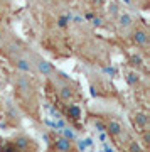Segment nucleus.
Segmentation results:
<instances>
[{
    "label": "nucleus",
    "instance_id": "ddd939ff",
    "mask_svg": "<svg viewBox=\"0 0 150 152\" xmlns=\"http://www.w3.org/2000/svg\"><path fill=\"white\" fill-rule=\"evenodd\" d=\"M127 81H128L130 85H135V83H138V76L135 75V73H128V76H127Z\"/></svg>",
    "mask_w": 150,
    "mask_h": 152
},
{
    "label": "nucleus",
    "instance_id": "f03ea898",
    "mask_svg": "<svg viewBox=\"0 0 150 152\" xmlns=\"http://www.w3.org/2000/svg\"><path fill=\"white\" fill-rule=\"evenodd\" d=\"M135 24H137V19L127 10H120L117 19H115L117 32H118V36H122V37H128L130 32H132V29L135 27Z\"/></svg>",
    "mask_w": 150,
    "mask_h": 152
},
{
    "label": "nucleus",
    "instance_id": "39448f33",
    "mask_svg": "<svg viewBox=\"0 0 150 152\" xmlns=\"http://www.w3.org/2000/svg\"><path fill=\"white\" fill-rule=\"evenodd\" d=\"M52 147L56 149V152H73V140L64 139V137L61 135L58 139H54Z\"/></svg>",
    "mask_w": 150,
    "mask_h": 152
},
{
    "label": "nucleus",
    "instance_id": "9b49d317",
    "mask_svg": "<svg viewBox=\"0 0 150 152\" xmlns=\"http://www.w3.org/2000/svg\"><path fill=\"white\" fill-rule=\"evenodd\" d=\"M63 137H64V139H69V140H73V139H74V132L71 130V129H68V127H64V129H63Z\"/></svg>",
    "mask_w": 150,
    "mask_h": 152
},
{
    "label": "nucleus",
    "instance_id": "20e7f679",
    "mask_svg": "<svg viewBox=\"0 0 150 152\" xmlns=\"http://www.w3.org/2000/svg\"><path fill=\"white\" fill-rule=\"evenodd\" d=\"M58 95H59V100H61V102H66V103L74 98V90H73V86L69 85V81H68L66 76H63V81L59 83Z\"/></svg>",
    "mask_w": 150,
    "mask_h": 152
},
{
    "label": "nucleus",
    "instance_id": "7ed1b4c3",
    "mask_svg": "<svg viewBox=\"0 0 150 152\" xmlns=\"http://www.w3.org/2000/svg\"><path fill=\"white\" fill-rule=\"evenodd\" d=\"M32 63H34V71H36V75H39V76L52 78V76H56V73H58L56 68H54L49 61H46L44 58L34 54V53H32Z\"/></svg>",
    "mask_w": 150,
    "mask_h": 152
},
{
    "label": "nucleus",
    "instance_id": "423d86ee",
    "mask_svg": "<svg viewBox=\"0 0 150 152\" xmlns=\"http://www.w3.org/2000/svg\"><path fill=\"white\" fill-rule=\"evenodd\" d=\"M105 129H106V132L111 137H122V135H123V130H125L123 125H122V122H118V120H115V118L108 120Z\"/></svg>",
    "mask_w": 150,
    "mask_h": 152
},
{
    "label": "nucleus",
    "instance_id": "f8f14e48",
    "mask_svg": "<svg viewBox=\"0 0 150 152\" xmlns=\"http://www.w3.org/2000/svg\"><path fill=\"white\" fill-rule=\"evenodd\" d=\"M128 149H130V152H142V149H140V145H138V142H130L128 144Z\"/></svg>",
    "mask_w": 150,
    "mask_h": 152
},
{
    "label": "nucleus",
    "instance_id": "dca6fc26",
    "mask_svg": "<svg viewBox=\"0 0 150 152\" xmlns=\"http://www.w3.org/2000/svg\"><path fill=\"white\" fill-rule=\"evenodd\" d=\"M64 2H69V0H64Z\"/></svg>",
    "mask_w": 150,
    "mask_h": 152
},
{
    "label": "nucleus",
    "instance_id": "1a4fd4ad",
    "mask_svg": "<svg viewBox=\"0 0 150 152\" xmlns=\"http://www.w3.org/2000/svg\"><path fill=\"white\" fill-rule=\"evenodd\" d=\"M66 113H68V117L73 120H79L81 117V108L78 107V105L74 103H69V107H68V110H66Z\"/></svg>",
    "mask_w": 150,
    "mask_h": 152
},
{
    "label": "nucleus",
    "instance_id": "f257e3e1",
    "mask_svg": "<svg viewBox=\"0 0 150 152\" xmlns=\"http://www.w3.org/2000/svg\"><path fill=\"white\" fill-rule=\"evenodd\" d=\"M130 41L133 44L135 48L142 49V51H147L149 49V44H150V32L147 26H145L143 22H137L135 24V27L132 29V32H130Z\"/></svg>",
    "mask_w": 150,
    "mask_h": 152
},
{
    "label": "nucleus",
    "instance_id": "6e6552de",
    "mask_svg": "<svg viewBox=\"0 0 150 152\" xmlns=\"http://www.w3.org/2000/svg\"><path fill=\"white\" fill-rule=\"evenodd\" d=\"M133 124L138 127V129H142V130H145L147 129V125H149V117H147V113H143V112H137V113H133Z\"/></svg>",
    "mask_w": 150,
    "mask_h": 152
},
{
    "label": "nucleus",
    "instance_id": "2eb2a0df",
    "mask_svg": "<svg viewBox=\"0 0 150 152\" xmlns=\"http://www.w3.org/2000/svg\"><path fill=\"white\" fill-rule=\"evenodd\" d=\"M0 2H7V0H0Z\"/></svg>",
    "mask_w": 150,
    "mask_h": 152
},
{
    "label": "nucleus",
    "instance_id": "4468645a",
    "mask_svg": "<svg viewBox=\"0 0 150 152\" xmlns=\"http://www.w3.org/2000/svg\"><path fill=\"white\" fill-rule=\"evenodd\" d=\"M51 2H59V0H51Z\"/></svg>",
    "mask_w": 150,
    "mask_h": 152
},
{
    "label": "nucleus",
    "instance_id": "9d476101",
    "mask_svg": "<svg viewBox=\"0 0 150 152\" xmlns=\"http://www.w3.org/2000/svg\"><path fill=\"white\" fill-rule=\"evenodd\" d=\"M127 4H128L130 7H135V9H142V10H145L147 7H149L150 0H125Z\"/></svg>",
    "mask_w": 150,
    "mask_h": 152
},
{
    "label": "nucleus",
    "instance_id": "0eeeda50",
    "mask_svg": "<svg viewBox=\"0 0 150 152\" xmlns=\"http://www.w3.org/2000/svg\"><path fill=\"white\" fill-rule=\"evenodd\" d=\"M31 145H32V140L25 135L15 137V139H14V144H12V147H14L15 152H27Z\"/></svg>",
    "mask_w": 150,
    "mask_h": 152
}]
</instances>
